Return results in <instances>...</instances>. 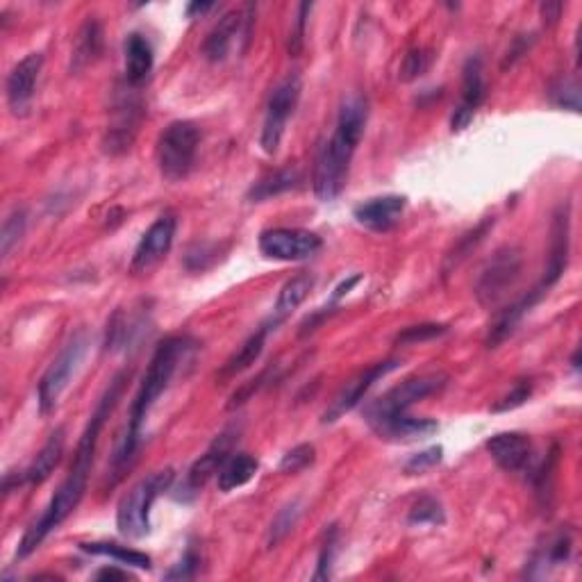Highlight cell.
<instances>
[{
  "mask_svg": "<svg viewBox=\"0 0 582 582\" xmlns=\"http://www.w3.org/2000/svg\"><path fill=\"white\" fill-rule=\"evenodd\" d=\"M253 23H255V5H244L239 10H230L216 21V26L207 32L203 41V55L207 62L219 64L228 60L230 53H244L248 41L253 35Z\"/></svg>",
  "mask_w": 582,
  "mask_h": 582,
  "instance_id": "ba28073f",
  "label": "cell"
},
{
  "mask_svg": "<svg viewBox=\"0 0 582 582\" xmlns=\"http://www.w3.org/2000/svg\"><path fill=\"white\" fill-rule=\"evenodd\" d=\"M176 473L173 469L157 471L153 476L139 480L116 507V528L123 537L141 539L151 532V510L157 498L169 492Z\"/></svg>",
  "mask_w": 582,
  "mask_h": 582,
  "instance_id": "3957f363",
  "label": "cell"
},
{
  "mask_svg": "<svg viewBox=\"0 0 582 582\" xmlns=\"http://www.w3.org/2000/svg\"><path fill=\"white\" fill-rule=\"evenodd\" d=\"M532 396V382L530 380H521L517 382V385L512 387V392L503 396L501 401H498L492 410L494 412H510V410H517V407H521L523 403L528 401V398Z\"/></svg>",
  "mask_w": 582,
  "mask_h": 582,
  "instance_id": "ab89813d",
  "label": "cell"
},
{
  "mask_svg": "<svg viewBox=\"0 0 582 582\" xmlns=\"http://www.w3.org/2000/svg\"><path fill=\"white\" fill-rule=\"evenodd\" d=\"M437 428L439 423L435 419H417L405 412L373 430H376V435H380V439H389V442H412V439L430 437L432 432H437Z\"/></svg>",
  "mask_w": 582,
  "mask_h": 582,
  "instance_id": "603a6c76",
  "label": "cell"
},
{
  "mask_svg": "<svg viewBox=\"0 0 582 582\" xmlns=\"http://www.w3.org/2000/svg\"><path fill=\"white\" fill-rule=\"evenodd\" d=\"M80 548L89 555H101V557H112L114 562H119L121 567H135L148 571L153 567L151 557L135 548L121 546V544H110V542H94V544H80Z\"/></svg>",
  "mask_w": 582,
  "mask_h": 582,
  "instance_id": "f1b7e54d",
  "label": "cell"
},
{
  "mask_svg": "<svg viewBox=\"0 0 582 582\" xmlns=\"http://www.w3.org/2000/svg\"><path fill=\"white\" fill-rule=\"evenodd\" d=\"M487 453L507 473L523 471L532 460V442L521 432H498L487 439Z\"/></svg>",
  "mask_w": 582,
  "mask_h": 582,
  "instance_id": "ac0fdd59",
  "label": "cell"
},
{
  "mask_svg": "<svg viewBox=\"0 0 582 582\" xmlns=\"http://www.w3.org/2000/svg\"><path fill=\"white\" fill-rule=\"evenodd\" d=\"M301 512H303L301 501H291V503H287L285 507H282V510L276 514V519L271 521L269 537H266V546L276 548L282 542V539H285L289 532L296 528L298 519H301Z\"/></svg>",
  "mask_w": 582,
  "mask_h": 582,
  "instance_id": "f546056e",
  "label": "cell"
},
{
  "mask_svg": "<svg viewBox=\"0 0 582 582\" xmlns=\"http://www.w3.org/2000/svg\"><path fill=\"white\" fill-rule=\"evenodd\" d=\"M298 185H301V171L282 169V171L273 173V176H266L260 182H255L246 198L251 203H262V201H269V198H276L280 194H287V191L296 189Z\"/></svg>",
  "mask_w": 582,
  "mask_h": 582,
  "instance_id": "4316f807",
  "label": "cell"
},
{
  "mask_svg": "<svg viewBox=\"0 0 582 582\" xmlns=\"http://www.w3.org/2000/svg\"><path fill=\"white\" fill-rule=\"evenodd\" d=\"M276 328L278 326L273 321L264 323V326L257 328L253 335L239 346V351L232 353L228 357L226 364H223L221 371H219V378L221 380H230V378L239 376V373H244L246 369H251L253 364L257 362V357H260L262 351H264V344H266V337H269V332L276 330Z\"/></svg>",
  "mask_w": 582,
  "mask_h": 582,
  "instance_id": "ffe728a7",
  "label": "cell"
},
{
  "mask_svg": "<svg viewBox=\"0 0 582 582\" xmlns=\"http://www.w3.org/2000/svg\"><path fill=\"white\" fill-rule=\"evenodd\" d=\"M64 446H66V432L64 428H57L48 442L41 446V451L37 453L35 460L26 471V480L30 485H41V482L51 478V473L57 469V464L62 462L64 455Z\"/></svg>",
  "mask_w": 582,
  "mask_h": 582,
  "instance_id": "cb8c5ba5",
  "label": "cell"
},
{
  "mask_svg": "<svg viewBox=\"0 0 582 582\" xmlns=\"http://www.w3.org/2000/svg\"><path fill=\"white\" fill-rule=\"evenodd\" d=\"M337 537H339L337 526H330V530L326 532V539H323L314 580H328L330 578V569H332V562H335V553H337Z\"/></svg>",
  "mask_w": 582,
  "mask_h": 582,
  "instance_id": "74e56055",
  "label": "cell"
},
{
  "mask_svg": "<svg viewBox=\"0 0 582 582\" xmlns=\"http://www.w3.org/2000/svg\"><path fill=\"white\" fill-rule=\"evenodd\" d=\"M214 7V3H191L187 7V16H196V14H205V12H210Z\"/></svg>",
  "mask_w": 582,
  "mask_h": 582,
  "instance_id": "ee69618b",
  "label": "cell"
},
{
  "mask_svg": "<svg viewBox=\"0 0 582 582\" xmlns=\"http://www.w3.org/2000/svg\"><path fill=\"white\" fill-rule=\"evenodd\" d=\"M448 328L439 326V323H421V326H410L401 330L396 335L394 342L398 346H414V344H426L432 342V339L446 335Z\"/></svg>",
  "mask_w": 582,
  "mask_h": 582,
  "instance_id": "836d02e7",
  "label": "cell"
},
{
  "mask_svg": "<svg viewBox=\"0 0 582 582\" xmlns=\"http://www.w3.org/2000/svg\"><path fill=\"white\" fill-rule=\"evenodd\" d=\"M260 253L278 262H303L317 255L323 239L317 232L303 228H271L260 235Z\"/></svg>",
  "mask_w": 582,
  "mask_h": 582,
  "instance_id": "30bf717a",
  "label": "cell"
},
{
  "mask_svg": "<svg viewBox=\"0 0 582 582\" xmlns=\"http://www.w3.org/2000/svg\"><path fill=\"white\" fill-rule=\"evenodd\" d=\"M314 287V276L307 271L296 273L294 278H289L285 285L280 287V294L276 298V305H273V317L271 321L280 326L282 321L291 317L298 307L305 303V298L310 296V291Z\"/></svg>",
  "mask_w": 582,
  "mask_h": 582,
  "instance_id": "7402d4cb",
  "label": "cell"
},
{
  "mask_svg": "<svg viewBox=\"0 0 582 582\" xmlns=\"http://www.w3.org/2000/svg\"><path fill=\"white\" fill-rule=\"evenodd\" d=\"M301 91H303V85H301V78H298V73H291V76H287L276 89H273L269 105H266L262 137H260V146L266 155L278 153L282 137H285L287 123L291 116H294L298 101H301Z\"/></svg>",
  "mask_w": 582,
  "mask_h": 582,
  "instance_id": "9c48e42d",
  "label": "cell"
},
{
  "mask_svg": "<svg viewBox=\"0 0 582 582\" xmlns=\"http://www.w3.org/2000/svg\"><path fill=\"white\" fill-rule=\"evenodd\" d=\"M89 344H91V339L87 332H78V335L64 346V351L55 357V362L44 373V378H41L39 389H37L39 412L44 414V417L55 412V407L57 403H60L66 387L71 385V380L78 373L80 364L85 362Z\"/></svg>",
  "mask_w": 582,
  "mask_h": 582,
  "instance_id": "8992f818",
  "label": "cell"
},
{
  "mask_svg": "<svg viewBox=\"0 0 582 582\" xmlns=\"http://www.w3.org/2000/svg\"><path fill=\"white\" fill-rule=\"evenodd\" d=\"M442 460H444V448L442 446H432V448H428V451H421L417 455H412L410 460L405 462L403 469H405L407 476H421V473L435 469Z\"/></svg>",
  "mask_w": 582,
  "mask_h": 582,
  "instance_id": "8d00e7d4",
  "label": "cell"
},
{
  "mask_svg": "<svg viewBox=\"0 0 582 582\" xmlns=\"http://www.w3.org/2000/svg\"><path fill=\"white\" fill-rule=\"evenodd\" d=\"M178 230V219L176 214L166 212L162 216H157L151 228L144 232V237L139 239V244L135 248V255H132L130 271L132 273H148L155 269L166 255H169L173 239H176Z\"/></svg>",
  "mask_w": 582,
  "mask_h": 582,
  "instance_id": "8fae6325",
  "label": "cell"
},
{
  "mask_svg": "<svg viewBox=\"0 0 582 582\" xmlns=\"http://www.w3.org/2000/svg\"><path fill=\"white\" fill-rule=\"evenodd\" d=\"M569 246H571V205L562 203L553 214L551 223V244H548V262L544 269V278L539 287L546 291L551 289L557 280L562 278L564 269L569 262Z\"/></svg>",
  "mask_w": 582,
  "mask_h": 582,
  "instance_id": "9a60e30c",
  "label": "cell"
},
{
  "mask_svg": "<svg viewBox=\"0 0 582 582\" xmlns=\"http://www.w3.org/2000/svg\"><path fill=\"white\" fill-rule=\"evenodd\" d=\"M444 521H446L444 507L432 496H421L419 501L412 505L410 517H407L410 526H442Z\"/></svg>",
  "mask_w": 582,
  "mask_h": 582,
  "instance_id": "1f68e13d",
  "label": "cell"
},
{
  "mask_svg": "<svg viewBox=\"0 0 582 582\" xmlns=\"http://www.w3.org/2000/svg\"><path fill=\"white\" fill-rule=\"evenodd\" d=\"M194 339H189L185 335H173L166 337L164 342L155 348V353L151 357V364L144 373V380H141L139 392L135 396V401L130 405L128 423L123 435L116 442L114 455H112V482L110 487L116 485L123 478V473L130 469V464L135 462V453L141 444V428H144V421L151 412V407L157 403L166 389H169L171 380L176 378V373L180 369V364L187 360L189 353L194 351Z\"/></svg>",
  "mask_w": 582,
  "mask_h": 582,
  "instance_id": "6da1fadb",
  "label": "cell"
},
{
  "mask_svg": "<svg viewBox=\"0 0 582 582\" xmlns=\"http://www.w3.org/2000/svg\"><path fill=\"white\" fill-rule=\"evenodd\" d=\"M103 51V30L101 23L96 19H89L85 26L80 28L76 37V46H73V57H71V71H82L87 69L89 64H94L98 60V55Z\"/></svg>",
  "mask_w": 582,
  "mask_h": 582,
  "instance_id": "d4e9b609",
  "label": "cell"
},
{
  "mask_svg": "<svg viewBox=\"0 0 582 582\" xmlns=\"http://www.w3.org/2000/svg\"><path fill=\"white\" fill-rule=\"evenodd\" d=\"M41 66H44V55L30 53L19 64H14L10 76H7V105H10L14 116H26L30 112Z\"/></svg>",
  "mask_w": 582,
  "mask_h": 582,
  "instance_id": "5bb4252c",
  "label": "cell"
},
{
  "mask_svg": "<svg viewBox=\"0 0 582 582\" xmlns=\"http://www.w3.org/2000/svg\"><path fill=\"white\" fill-rule=\"evenodd\" d=\"M257 469H260V462L255 460L253 455L248 453H237L230 455L226 464H223L219 471V489L221 492H232V489H239L248 485L255 478Z\"/></svg>",
  "mask_w": 582,
  "mask_h": 582,
  "instance_id": "484cf974",
  "label": "cell"
},
{
  "mask_svg": "<svg viewBox=\"0 0 582 582\" xmlns=\"http://www.w3.org/2000/svg\"><path fill=\"white\" fill-rule=\"evenodd\" d=\"M130 578L128 571H119V569H101L96 573V580H126Z\"/></svg>",
  "mask_w": 582,
  "mask_h": 582,
  "instance_id": "7bdbcfd3",
  "label": "cell"
},
{
  "mask_svg": "<svg viewBox=\"0 0 582 582\" xmlns=\"http://www.w3.org/2000/svg\"><path fill=\"white\" fill-rule=\"evenodd\" d=\"M26 226H28V214L26 210H12L7 214V219L3 221V232H0V253L3 257H10L16 246L21 244L23 235H26Z\"/></svg>",
  "mask_w": 582,
  "mask_h": 582,
  "instance_id": "4dcf8cb0",
  "label": "cell"
},
{
  "mask_svg": "<svg viewBox=\"0 0 582 582\" xmlns=\"http://www.w3.org/2000/svg\"><path fill=\"white\" fill-rule=\"evenodd\" d=\"M314 460H317V448L312 444H298L282 455L278 469L282 473H301L307 467H312Z\"/></svg>",
  "mask_w": 582,
  "mask_h": 582,
  "instance_id": "e575fe53",
  "label": "cell"
},
{
  "mask_svg": "<svg viewBox=\"0 0 582 582\" xmlns=\"http://www.w3.org/2000/svg\"><path fill=\"white\" fill-rule=\"evenodd\" d=\"M405 207H407L405 196L389 194V196L369 198V201L357 205L353 210V216L362 228H367L371 232H389L398 226Z\"/></svg>",
  "mask_w": 582,
  "mask_h": 582,
  "instance_id": "2e32d148",
  "label": "cell"
},
{
  "mask_svg": "<svg viewBox=\"0 0 582 582\" xmlns=\"http://www.w3.org/2000/svg\"><path fill=\"white\" fill-rule=\"evenodd\" d=\"M485 101V78H482V62L480 57H469V62L464 64V76H462V98L460 105L455 107L451 128L453 132H462L469 126L476 116L478 107Z\"/></svg>",
  "mask_w": 582,
  "mask_h": 582,
  "instance_id": "e0dca14e",
  "label": "cell"
},
{
  "mask_svg": "<svg viewBox=\"0 0 582 582\" xmlns=\"http://www.w3.org/2000/svg\"><path fill=\"white\" fill-rule=\"evenodd\" d=\"M523 255L517 246H503L492 255L485 266H482L480 276L473 287L478 303L482 307H496L503 298L510 294L521 278Z\"/></svg>",
  "mask_w": 582,
  "mask_h": 582,
  "instance_id": "52a82bcc",
  "label": "cell"
},
{
  "mask_svg": "<svg viewBox=\"0 0 582 582\" xmlns=\"http://www.w3.org/2000/svg\"><path fill=\"white\" fill-rule=\"evenodd\" d=\"M123 51H126L128 85L130 87L144 85L146 78L151 76L153 62H155L151 41H148L144 35H139V32H132V35H128V39H126Z\"/></svg>",
  "mask_w": 582,
  "mask_h": 582,
  "instance_id": "44dd1931",
  "label": "cell"
},
{
  "mask_svg": "<svg viewBox=\"0 0 582 582\" xmlns=\"http://www.w3.org/2000/svg\"><path fill=\"white\" fill-rule=\"evenodd\" d=\"M198 567H201V557H198L194 551H189L182 555V560L173 567L169 573H166V580H187V578H194Z\"/></svg>",
  "mask_w": 582,
  "mask_h": 582,
  "instance_id": "60d3db41",
  "label": "cell"
},
{
  "mask_svg": "<svg viewBox=\"0 0 582 582\" xmlns=\"http://www.w3.org/2000/svg\"><path fill=\"white\" fill-rule=\"evenodd\" d=\"M312 10V3H301L298 5V14H296V21H294V28L289 32V55L291 57H298L303 53V46H305V26H307V14Z\"/></svg>",
  "mask_w": 582,
  "mask_h": 582,
  "instance_id": "f35d334b",
  "label": "cell"
},
{
  "mask_svg": "<svg viewBox=\"0 0 582 582\" xmlns=\"http://www.w3.org/2000/svg\"><path fill=\"white\" fill-rule=\"evenodd\" d=\"M232 442H235V432H223V435L216 439L210 448H207V453L191 464L178 501H191V498L201 492L207 482H210L214 476H219L221 467L230 457Z\"/></svg>",
  "mask_w": 582,
  "mask_h": 582,
  "instance_id": "4fadbf2b",
  "label": "cell"
},
{
  "mask_svg": "<svg viewBox=\"0 0 582 582\" xmlns=\"http://www.w3.org/2000/svg\"><path fill=\"white\" fill-rule=\"evenodd\" d=\"M562 10H564V3H560V0H546V3L539 5V14H542L546 26H555Z\"/></svg>",
  "mask_w": 582,
  "mask_h": 582,
  "instance_id": "b9f144b4",
  "label": "cell"
},
{
  "mask_svg": "<svg viewBox=\"0 0 582 582\" xmlns=\"http://www.w3.org/2000/svg\"><path fill=\"white\" fill-rule=\"evenodd\" d=\"M369 119V105L362 96L346 98L342 110L337 116V126L332 137L321 146L314 162L312 187L314 196L321 203H330L342 194L348 180V169H351L353 155L364 137Z\"/></svg>",
  "mask_w": 582,
  "mask_h": 582,
  "instance_id": "7a4b0ae2",
  "label": "cell"
},
{
  "mask_svg": "<svg viewBox=\"0 0 582 582\" xmlns=\"http://www.w3.org/2000/svg\"><path fill=\"white\" fill-rule=\"evenodd\" d=\"M401 364L403 362L398 360V357H392V360L373 364V367H369L367 371H362L360 376H355L351 382H346V387L335 396V401L330 403L328 410L323 412L321 421L323 423H335V421L342 419L344 414L355 410V407L362 403V398L371 392V387L376 385L378 380L389 376L392 371H396L398 367H401Z\"/></svg>",
  "mask_w": 582,
  "mask_h": 582,
  "instance_id": "7c38bea8",
  "label": "cell"
},
{
  "mask_svg": "<svg viewBox=\"0 0 582 582\" xmlns=\"http://www.w3.org/2000/svg\"><path fill=\"white\" fill-rule=\"evenodd\" d=\"M201 130L191 121H173L157 139V166L164 180H185L196 164Z\"/></svg>",
  "mask_w": 582,
  "mask_h": 582,
  "instance_id": "277c9868",
  "label": "cell"
},
{
  "mask_svg": "<svg viewBox=\"0 0 582 582\" xmlns=\"http://www.w3.org/2000/svg\"><path fill=\"white\" fill-rule=\"evenodd\" d=\"M551 101L557 107H564V110L580 112V87L576 80H557L555 85L548 91Z\"/></svg>",
  "mask_w": 582,
  "mask_h": 582,
  "instance_id": "d590c367",
  "label": "cell"
},
{
  "mask_svg": "<svg viewBox=\"0 0 582 582\" xmlns=\"http://www.w3.org/2000/svg\"><path fill=\"white\" fill-rule=\"evenodd\" d=\"M430 64H432V51H428V48H410V51L405 53L403 57V62H401V76L403 82H412V80H417L421 78L423 73H426L430 69Z\"/></svg>",
  "mask_w": 582,
  "mask_h": 582,
  "instance_id": "d6a6232c",
  "label": "cell"
},
{
  "mask_svg": "<svg viewBox=\"0 0 582 582\" xmlns=\"http://www.w3.org/2000/svg\"><path fill=\"white\" fill-rule=\"evenodd\" d=\"M446 380V373H421V376L405 378L396 387L389 389V392L364 407V419H367L371 428H378L385 421L398 417V414H405L412 405L423 401V398L439 392L446 385Z\"/></svg>",
  "mask_w": 582,
  "mask_h": 582,
  "instance_id": "5b68a950",
  "label": "cell"
},
{
  "mask_svg": "<svg viewBox=\"0 0 582 582\" xmlns=\"http://www.w3.org/2000/svg\"><path fill=\"white\" fill-rule=\"evenodd\" d=\"M492 228H494V216H487L485 221H480L476 228L469 230L464 237H460V241H457V244L453 246V251L448 253L446 260H444V269H442L444 271V278L451 276V273L457 269V266H460L473 251H476V248L480 246V241L485 239V235Z\"/></svg>",
  "mask_w": 582,
  "mask_h": 582,
  "instance_id": "83f0119b",
  "label": "cell"
},
{
  "mask_svg": "<svg viewBox=\"0 0 582 582\" xmlns=\"http://www.w3.org/2000/svg\"><path fill=\"white\" fill-rule=\"evenodd\" d=\"M546 294L544 287H535L532 291H528V296L519 298L517 303H512L510 307H505V310L498 314L494 326L489 328V337H487V348H496L501 342H505L507 337L512 335L517 326L521 323V319L526 317V314L535 307L539 301H542V296Z\"/></svg>",
  "mask_w": 582,
  "mask_h": 582,
  "instance_id": "d6986e66",
  "label": "cell"
}]
</instances>
